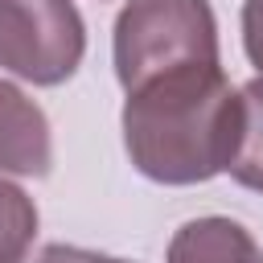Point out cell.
Returning <instances> with one entry per match:
<instances>
[{"mask_svg":"<svg viewBox=\"0 0 263 263\" xmlns=\"http://www.w3.org/2000/svg\"><path fill=\"white\" fill-rule=\"evenodd\" d=\"M111 58L123 95L181 66H218L222 53L210 0H127L115 16Z\"/></svg>","mask_w":263,"mask_h":263,"instance_id":"7a4b0ae2","label":"cell"},{"mask_svg":"<svg viewBox=\"0 0 263 263\" xmlns=\"http://www.w3.org/2000/svg\"><path fill=\"white\" fill-rule=\"evenodd\" d=\"M37 263H127V259H115V255H103V251H86V247H70V242H49Z\"/></svg>","mask_w":263,"mask_h":263,"instance_id":"9c48e42d","label":"cell"},{"mask_svg":"<svg viewBox=\"0 0 263 263\" xmlns=\"http://www.w3.org/2000/svg\"><path fill=\"white\" fill-rule=\"evenodd\" d=\"M164 263H263V247L242 222L205 214L173 230Z\"/></svg>","mask_w":263,"mask_h":263,"instance_id":"5b68a950","label":"cell"},{"mask_svg":"<svg viewBox=\"0 0 263 263\" xmlns=\"http://www.w3.org/2000/svg\"><path fill=\"white\" fill-rule=\"evenodd\" d=\"M86 58L74 0H0V70L33 86H62Z\"/></svg>","mask_w":263,"mask_h":263,"instance_id":"3957f363","label":"cell"},{"mask_svg":"<svg viewBox=\"0 0 263 263\" xmlns=\"http://www.w3.org/2000/svg\"><path fill=\"white\" fill-rule=\"evenodd\" d=\"M37 238V205L33 197L0 173V263H25Z\"/></svg>","mask_w":263,"mask_h":263,"instance_id":"52a82bcc","label":"cell"},{"mask_svg":"<svg viewBox=\"0 0 263 263\" xmlns=\"http://www.w3.org/2000/svg\"><path fill=\"white\" fill-rule=\"evenodd\" d=\"M123 148L156 185H201L226 173L238 136V86L218 66H181L127 90Z\"/></svg>","mask_w":263,"mask_h":263,"instance_id":"6da1fadb","label":"cell"},{"mask_svg":"<svg viewBox=\"0 0 263 263\" xmlns=\"http://www.w3.org/2000/svg\"><path fill=\"white\" fill-rule=\"evenodd\" d=\"M242 49L263 78V0H242Z\"/></svg>","mask_w":263,"mask_h":263,"instance_id":"ba28073f","label":"cell"},{"mask_svg":"<svg viewBox=\"0 0 263 263\" xmlns=\"http://www.w3.org/2000/svg\"><path fill=\"white\" fill-rule=\"evenodd\" d=\"M226 173L242 189L263 193V78L238 86V136Z\"/></svg>","mask_w":263,"mask_h":263,"instance_id":"8992f818","label":"cell"},{"mask_svg":"<svg viewBox=\"0 0 263 263\" xmlns=\"http://www.w3.org/2000/svg\"><path fill=\"white\" fill-rule=\"evenodd\" d=\"M53 164V140L45 111L12 82L0 78V173L45 177Z\"/></svg>","mask_w":263,"mask_h":263,"instance_id":"277c9868","label":"cell"}]
</instances>
